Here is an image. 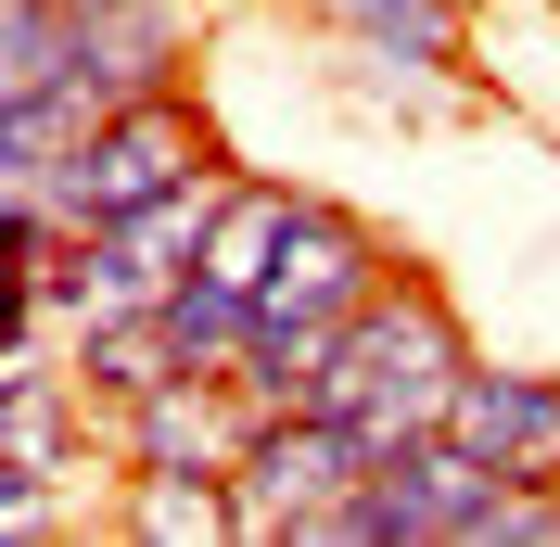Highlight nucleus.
<instances>
[{"instance_id": "9", "label": "nucleus", "mask_w": 560, "mask_h": 547, "mask_svg": "<svg viewBox=\"0 0 560 547\" xmlns=\"http://www.w3.org/2000/svg\"><path fill=\"white\" fill-rule=\"evenodd\" d=\"M331 26H345L370 65H408V77H471V0H331Z\"/></svg>"}, {"instance_id": "8", "label": "nucleus", "mask_w": 560, "mask_h": 547, "mask_svg": "<svg viewBox=\"0 0 560 547\" xmlns=\"http://www.w3.org/2000/svg\"><path fill=\"white\" fill-rule=\"evenodd\" d=\"M65 370L90 408H128V395H153V382H178L191 357H178L166 306H128V318H65Z\"/></svg>"}, {"instance_id": "3", "label": "nucleus", "mask_w": 560, "mask_h": 547, "mask_svg": "<svg viewBox=\"0 0 560 547\" xmlns=\"http://www.w3.org/2000/svg\"><path fill=\"white\" fill-rule=\"evenodd\" d=\"M370 472H383V433H370V420H345V408H280L268 433H255V458L230 472V522H243L230 547H318L331 510H345Z\"/></svg>"}, {"instance_id": "10", "label": "nucleus", "mask_w": 560, "mask_h": 547, "mask_svg": "<svg viewBox=\"0 0 560 547\" xmlns=\"http://www.w3.org/2000/svg\"><path fill=\"white\" fill-rule=\"evenodd\" d=\"M293 217H306V191H293V178H243V166H230V191H217V217H205V280L268 293V268H280V242H293Z\"/></svg>"}, {"instance_id": "7", "label": "nucleus", "mask_w": 560, "mask_h": 547, "mask_svg": "<svg viewBox=\"0 0 560 547\" xmlns=\"http://www.w3.org/2000/svg\"><path fill=\"white\" fill-rule=\"evenodd\" d=\"M446 433L471 445V458H497L510 484H560V370H497V357H471L446 395Z\"/></svg>"}, {"instance_id": "11", "label": "nucleus", "mask_w": 560, "mask_h": 547, "mask_svg": "<svg viewBox=\"0 0 560 547\" xmlns=\"http://www.w3.org/2000/svg\"><path fill=\"white\" fill-rule=\"evenodd\" d=\"M115 535H140V547H217V535H243V522H230V484L217 472H115Z\"/></svg>"}, {"instance_id": "4", "label": "nucleus", "mask_w": 560, "mask_h": 547, "mask_svg": "<svg viewBox=\"0 0 560 547\" xmlns=\"http://www.w3.org/2000/svg\"><path fill=\"white\" fill-rule=\"evenodd\" d=\"M230 153H217V128L178 90H153V103H115L103 128L65 153V178H51V217L65 230H103V217L153 205V191H191V178H217Z\"/></svg>"}, {"instance_id": "6", "label": "nucleus", "mask_w": 560, "mask_h": 547, "mask_svg": "<svg viewBox=\"0 0 560 547\" xmlns=\"http://www.w3.org/2000/svg\"><path fill=\"white\" fill-rule=\"evenodd\" d=\"M408 268V255H383V230L370 217H345L331 191H306V217H293V242H280V268H268V293H255V318L268 331H345L383 280Z\"/></svg>"}, {"instance_id": "2", "label": "nucleus", "mask_w": 560, "mask_h": 547, "mask_svg": "<svg viewBox=\"0 0 560 547\" xmlns=\"http://www.w3.org/2000/svg\"><path fill=\"white\" fill-rule=\"evenodd\" d=\"M458 370H471V331H458V306H446L420 268H395L383 293H370V306L331 331L318 408H345V420H370L383 445H408V433H433V420H446Z\"/></svg>"}, {"instance_id": "5", "label": "nucleus", "mask_w": 560, "mask_h": 547, "mask_svg": "<svg viewBox=\"0 0 560 547\" xmlns=\"http://www.w3.org/2000/svg\"><path fill=\"white\" fill-rule=\"evenodd\" d=\"M255 395L230 370H178V382H153V395H128V408H103V445H115V472H243L255 458Z\"/></svg>"}, {"instance_id": "1", "label": "nucleus", "mask_w": 560, "mask_h": 547, "mask_svg": "<svg viewBox=\"0 0 560 547\" xmlns=\"http://www.w3.org/2000/svg\"><path fill=\"white\" fill-rule=\"evenodd\" d=\"M191 65V13L178 0H0V103H51V90H103L153 103Z\"/></svg>"}]
</instances>
